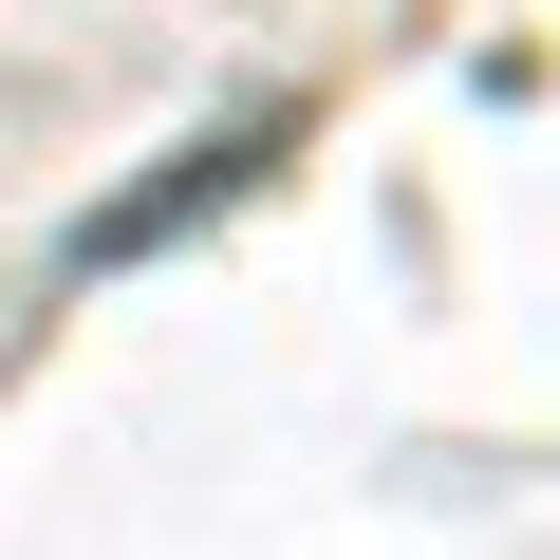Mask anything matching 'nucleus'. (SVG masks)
Returning <instances> with one entry per match:
<instances>
[{"label": "nucleus", "instance_id": "nucleus-1", "mask_svg": "<svg viewBox=\"0 0 560 560\" xmlns=\"http://www.w3.org/2000/svg\"><path fill=\"white\" fill-rule=\"evenodd\" d=\"M280 131H300V94H261V113L187 131V150H168V168H150L131 206H94V224H75V261H150V243H168V224H206V206H224V187H243V168H261Z\"/></svg>", "mask_w": 560, "mask_h": 560}]
</instances>
